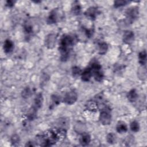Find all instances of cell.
<instances>
[{
  "mask_svg": "<svg viewBox=\"0 0 147 147\" xmlns=\"http://www.w3.org/2000/svg\"><path fill=\"white\" fill-rule=\"evenodd\" d=\"M74 44V39L70 35H64L61 38L59 42V52L60 53V59L65 61L69 57L70 52Z\"/></svg>",
  "mask_w": 147,
  "mask_h": 147,
  "instance_id": "6da1fadb",
  "label": "cell"
},
{
  "mask_svg": "<svg viewBox=\"0 0 147 147\" xmlns=\"http://www.w3.org/2000/svg\"><path fill=\"white\" fill-rule=\"evenodd\" d=\"M139 14V10L137 6H131L127 9L125 11L126 14V24H132L138 17Z\"/></svg>",
  "mask_w": 147,
  "mask_h": 147,
  "instance_id": "7a4b0ae2",
  "label": "cell"
},
{
  "mask_svg": "<svg viewBox=\"0 0 147 147\" xmlns=\"http://www.w3.org/2000/svg\"><path fill=\"white\" fill-rule=\"evenodd\" d=\"M100 122L103 125H109L111 122V115L110 110L105 108L100 112L99 117Z\"/></svg>",
  "mask_w": 147,
  "mask_h": 147,
  "instance_id": "3957f363",
  "label": "cell"
},
{
  "mask_svg": "<svg viewBox=\"0 0 147 147\" xmlns=\"http://www.w3.org/2000/svg\"><path fill=\"white\" fill-rule=\"evenodd\" d=\"M78 94L74 90H71L67 92L63 98V102L67 105H73L78 99Z\"/></svg>",
  "mask_w": 147,
  "mask_h": 147,
  "instance_id": "277c9868",
  "label": "cell"
},
{
  "mask_svg": "<svg viewBox=\"0 0 147 147\" xmlns=\"http://www.w3.org/2000/svg\"><path fill=\"white\" fill-rule=\"evenodd\" d=\"M56 35L54 33H49L48 34L45 38L44 43L45 47L48 49H53L55 45L56 42Z\"/></svg>",
  "mask_w": 147,
  "mask_h": 147,
  "instance_id": "5b68a950",
  "label": "cell"
},
{
  "mask_svg": "<svg viewBox=\"0 0 147 147\" xmlns=\"http://www.w3.org/2000/svg\"><path fill=\"white\" fill-rule=\"evenodd\" d=\"M59 10L57 9H53L49 13L47 18V22L48 24H53L59 20Z\"/></svg>",
  "mask_w": 147,
  "mask_h": 147,
  "instance_id": "8992f818",
  "label": "cell"
},
{
  "mask_svg": "<svg viewBox=\"0 0 147 147\" xmlns=\"http://www.w3.org/2000/svg\"><path fill=\"white\" fill-rule=\"evenodd\" d=\"M99 13L98 9L96 7L91 6L88 8L84 12V15L86 17L91 20H94Z\"/></svg>",
  "mask_w": 147,
  "mask_h": 147,
  "instance_id": "52a82bcc",
  "label": "cell"
},
{
  "mask_svg": "<svg viewBox=\"0 0 147 147\" xmlns=\"http://www.w3.org/2000/svg\"><path fill=\"white\" fill-rule=\"evenodd\" d=\"M56 125L57 128L67 130L69 126V119L67 117H61L57 119Z\"/></svg>",
  "mask_w": 147,
  "mask_h": 147,
  "instance_id": "ba28073f",
  "label": "cell"
},
{
  "mask_svg": "<svg viewBox=\"0 0 147 147\" xmlns=\"http://www.w3.org/2000/svg\"><path fill=\"white\" fill-rule=\"evenodd\" d=\"M134 39V33L133 31L129 30L125 31L122 37L123 41L125 43L127 44H130L133 41Z\"/></svg>",
  "mask_w": 147,
  "mask_h": 147,
  "instance_id": "9c48e42d",
  "label": "cell"
},
{
  "mask_svg": "<svg viewBox=\"0 0 147 147\" xmlns=\"http://www.w3.org/2000/svg\"><path fill=\"white\" fill-rule=\"evenodd\" d=\"M90 142L91 136L88 133L86 132H83L81 133V135L79 138V142L82 146H87L90 143Z\"/></svg>",
  "mask_w": 147,
  "mask_h": 147,
  "instance_id": "30bf717a",
  "label": "cell"
},
{
  "mask_svg": "<svg viewBox=\"0 0 147 147\" xmlns=\"http://www.w3.org/2000/svg\"><path fill=\"white\" fill-rule=\"evenodd\" d=\"M80 75L81 79L83 82H88L92 76V72L90 67H87L82 72Z\"/></svg>",
  "mask_w": 147,
  "mask_h": 147,
  "instance_id": "8fae6325",
  "label": "cell"
},
{
  "mask_svg": "<svg viewBox=\"0 0 147 147\" xmlns=\"http://www.w3.org/2000/svg\"><path fill=\"white\" fill-rule=\"evenodd\" d=\"M3 48L4 52L6 53H9L13 51L14 48V44L11 40L6 39L4 41Z\"/></svg>",
  "mask_w": 147,
  "mask_h": 147,
  "instance_id": "7c38bea8",
  "label": "cell"
},
{
  "mask_svg": "<svg viewBox=\"0 0 147 147\" xmlns=\"http://www.w3.org/2000/svg\"><path fill=\"white\" fill-rule=\"evenodd\" d=\"M43 100H44V99H43L42 93L37 94L34 99L33 106L35 107L37 109L41 108L43 103Z\"/></svg>",
  "mask_w": 147,
  "mask_h": 147,
  "instance_id": "4fadbf2b",
  "label": "cell"
},
{
  "mask_svg": "<svg viewBox=\"0 0 147 147\" xmlns=\"http://www.w3.org/2000/svg\"><path fill=\"white\" fill-rule=\"evenodd\" d=\"M116 130L119 133H123L126 132L127 131V125L123 121H118L116 125Z\"/></svg>",
  "mask_w": 147,
  "mask_h": 147,
  "instance_id": "5bb4252c",
  "label": "cell"
},
{
  "mask_svg": "<svg viewBox=\"0 0 147 147\" xmlns=\"http://www.w3.org/2000/svg\"><path fill=\"white\" fill-rule=\"evenodd\" d=\"M138 94L135 89H131L127 94V98L130 102H134L138 99Z\"/></svg>",
  "mask_w": 147,
  "mask_h": 147,
  "instance_id": "9a60e30c",
  "label": "cell"
},
{
  "mask_svg": "<svg viewBox=\"0 0 147 147\" xmlns=\"http://www.w3.org/2000/svg\"><path fill=\"white\" fill-rule=\"evenodd\" d=\"M37 109L33 106L31 107L27 113V118L29 121H32L36 118Z\"/></svg>",
  "mask_w": 147,
  "mask_h": 147,
  "instance_id": "2e32d148",
  "label": "cell"
},
{
  "mask_svg": "<svg viewBox=\"0 0 147 147\" xmlns=\"http://www.w3.org/2000/svg\"><path fill=\"white\" fill-rule=\"evenodd\" d=\"M137 75L141 80H145L146 78V70L145 66H141L137 71Z\"/></svg>",
  "mask_w": 147,
  "mask_h": 147,
  "instance_id": "e0dca14e",
  "label": "cell"
},
{
  "mask_svg": "<svg viewBox=\"0 0 147 147\" xmlns=\"http://www.w3.org/2000/svg\"><path fill=\"white\" fill-rule=\"evenodd\" d=\"M139 63L141 66H145L146 63V52L145 50L140 52L138 54Z\"/></svg>",
  "mask_w": 147,
  "mask_h": 147,
  "instance_id": "ac0fdd59",
  "label": "cell"
},
{
  "mask_svg": "<svg viewBox=\"0 0 147 147\" xmlns=\"http://www.w3.org/2000/svg\"><path fill=\"white\" fill-rule=\"evenodd\" d=\"M108 50V45L105 42H101L98 44V52L100 55H105Z\"/></svg>",
  "mask_w": 147,
  "mask_h": 147,
  "instance_id": "d6986e66",
  "label": "cell"
},
{
  "mask_svg": "<svg viewBox=\"0 0 147 147\" xmlns=\"http://www.w3.org/2000/svg\"><path fill=\"white\" fill-rule=\"evenodd\" d=\"M106 141L110 144H114L117 142V136L114 133H109L106 136Z\"/></svg>",
  "mask_w": 147,
  "mask_h": 147,
  "instance_id": "ffe728a7",
  "label": "cell"
},
{
  "mask_svg": "<svg viewBox=\"0 0 147 147\" xmlns=\"http://www.w3.org/2000/svg\"><path fill=\"white\" fill-rule=\"evenodd\" d=\"M92 75L94 76L95 80L97 82H101L103 80L104 77V75L102 69H99V70L93 71Z\"/></svg>",
  "mask_w": 147,
  "mask_h": 147,
  "instance_id": "44dd1931",
  "label": "cell"
},
{
  "mask_svg": "<svg viewBox=\"0 0 147 147\" xmlns=\"http://www.w3.org/2000/svg\"><path fill=\"white\" fill-rule=\"evenodd\" d=\"M86 109L89 111H96L98 110V106L96 102L95 101H88L87 102V104L86 105Z\"/></svg>",
  "mask_w": 147,
  "mask_h": 147,
  "instance_id": "7402d4cb",
  "label": "cell"
},
{
  "mask_svg": "<svg viewBox=\"0 0 147 147\" xmlns=\"http://www.w3.org/2000/svg\"><path fill=\"white\" fill-rule=\"evenodd\" d=\"M81 6L78 2H75L72 7L71 11L74 15H79L81 12Z\"/></svg>",
  "mask_w": 147,
  "mask_h": 147,
  "instance_id": "603a6c76",
  "label": "cell"
},
{
  "mask_svg": "<svg viewBox=\"0 0 147 147\" xmlns=\"http://www.w3.org/2000/svg\"><path fill=\"white\" fill-rule=\"evenodd\" d=\"M24 31L26 34L27 35H30L31 34L33 33V27L32 24H30V22H27L25 23L24 25Z\"/></svg>",
  "mask_w": 147,
  "mask_h": 147,
  "instance_id": "cb8c5ba5",
  "label": "cell"
},
{
  "mask_svg": "<svg viewBox=\"0 0 147 147\" xmlns=\"http://www.w3.org/2000/svg\"><path fill=\"white\" fill-rule=\"evenodd\" d=\"M130 130L133 132H138L140 130V125L137 121H133L130 124Z\"/></svg>",
  "mask_w": 147,
  "mask_h": 147,
  "instance_id": "d4e9b609",
  "label": "cell"
},
{
  "mask_svg": "<svg viewBox=\"0 0 147 147\" xmlns=\"http://www.w3.org/2000/svg\"><path fill=\"white\" fill-rule=\"evenodd\" d=\"M32 94V92H31V90L29 87H25L22 91L21 92V96L23 98L25 99H27L28 98H29L30 96Z\"/></svg>",
  "mask_w": 147,
  "mask_h": 147,
  "instance_id": "484cf974",
  "label": "cell"
},
{
  "mask_svg": "<svg viewBox=\"0 0 147 147\" xmlns=\"http://www.w3.org/2000/svg\"><path fill=\"white\" fill-rule=\"evenodd\" d=\"M10 141L12 145H14V146L17 145L20 142V136L17 134H13L10 138Z\"/></svg>",
  "mask_w": 147,
  "mask_h": 147,
  "instance_id": "4316f807",
  "label": "cell"
},
{
  "mask_svg": "<svg viewBox=\"0 0 147 147\" xmlns=\"http://www.w3.org/2000/svg\"><path fill=\"white\" fill-rule=\"evenodd\" d=\"M72 74L73 76L74 77L79 76L82 74L81 69L78 66H74L72 67Z\"/></svg>",
  "mask_w": 147,
  "mask_h": 147,
  "instance_id": "83f0119b",
  "label": "cell"
},
{
  "mask_svg": "<svg viewBox=\"0 0 147 147\" xmlns=\"http://www.w3.org/2000/svg\"><path fill=\"white\" fill-rule=\"evenodd\" d=\"M129 2L127 1H115L114 2V6L115 7H119L121 6H123L127 5Z\"/></svg>",
  "mask_w": 147,
  "mask_h": 147,
  "instance_id": "f1b7e54d",
  "label": "cell"
},
{
  "mask_svg": "<svg viewBox=\"0 0 147 147\" xmlns=\"http://www.w3.org/2000/svg\"><path fill=\"white\" fill-rule=\"evenodd\" d=\"M124 142L125 144V145L126 146H130L131 145L133 142H134V137L130 135L126 137Z\"/></svg>",
  "mask_w": 147,
  "mask_h": 147,
  "instance_id": "f546056e",
  "label": "cell"
},
{
  "mask_svg": "<svg viewBox=\"0 0 147 147\" xmlns=\"http://www.w3.org/2000/svg\"><path fill=\"white\" fill-rule=\"evenodd\" d=\"M51 99L52 102L55 105H59L60 102V99L59 96L57 95H53L51 96Z\"/></svg>",
  "mask_w": 147,
  "mask_h": 147,
  "instance_id": "4dcf8cb0",
  "label": "cell"
},
{
  "mask_svg": "<svg viewBox=\"0 0 147 147\" xmlns=\"http://www.w3.org/2000/svg\"><path fill=\"white\" fill-rule=\"evenodd\" d=\"M15 1H11V0H8L6 2V6H7L9 7H11L14 5Z\"/></svg>",
  "mask_w": 147,
  "mask_h": 147,
  "instance_id": "1f68e13d",
  "label": "cell"
},
{
  "mask_svg": "<svg viewBox=\"0 0 147 147\" xmlns=\"http://www.w3.org/2000/svg\"><path fill=\"white\" fill-rule=\"evenodd\" d=\"M35 145L33 144V142H31V141H29V142H27L26 144L25 145L26 146H34Z\"/></svg>",
  "mask_w": 147,
  "mask_h": 147,
  "instance_id": "d6a6232c",
  "label": "cell"
}]
</instances>
